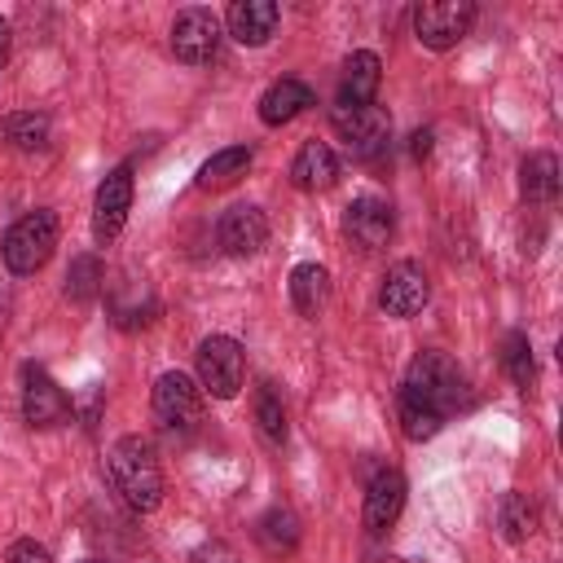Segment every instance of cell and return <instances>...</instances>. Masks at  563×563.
I'll return each instance as SVG.
<instances>
[{
	"label": "cell",
	"instance_id": "obj_3",
	"mask_svg": "<svg viewBox=\"0 0 563 563\" xmlns=\"http://www.w3.org/2000/svg\"><path fill=\"white\" fill-rule=\"evenodd\" d=\"M53 246H57V216H53L48 207H35V211H26V216L4 233L0 255H4L9 273L26 277V273H40V268L48 264Z\"/></svg>",
	"mask_w": 563,
	"mask_h": 563
},
{
	"label": "cell",
	"instance_id": "obj_8",
	"mask_svg": "<svg viewBox=\"0 0 563 563\" xmlns=\"http://www.w3.org/2000/svg\"><path fill=\"white\" fill-rule=\"evenodd\" d=\"M216 44H220V18L211 9H180L176 22H172V53L185 62V66H207L216 57Z\"/></svg>",
	"mask_w": 563,
	"mask_h": 563
},
{
	"label": "cell",
	"instance_id": "obj_12",
	"mask_svg": "<svg viewBox=\"0 0 563 563\" xmlns=\"http://www.w3.org/2000/svg\"><path fill=\"white\" fill-rule=\"evenodd\" d=\"M216 238H220L224 255L242 260V255H255V251L268 242V220H264V211H260V207L238 202V207H229V211L220 216Z\"/></svg>",
	"mask_w": 563,
	"mask_h": 563
},
{
	"label": "cell",
	"instance_id": "obj_16",
	"mask_svg": "<svg viewBox=\"0 0 563 563\" xmlns=\"http://www.w3.org/2000/svg\"><path fill=\"white\" fill-rule=\"evenodd\" d=\"M383 84V62L378 53L361 48L343 62V75H339V106L334 110H356V106H374V92Z\"/></svg>",
	"mask_w": 563,
	"mask_h": 563
},
{
	"label": "cell",
	"instance_id": "obj_20",
	"mask_svg": "<svg viewBox=\"0 0 563 563\" xmlns=\"http://www.w3.org/2000/svg\"><path fill=\"white\" fill-rule=\"evenodd\" d=\"M519 189H523L528 202H550L559 194V158L545 154V150L528 154L519 163Z\"/></svg>",
	"mask_w": 563,
	"mask_h": 563
},
{
	"label": "cell",
	"instance_id": "obj_10",
	"mask_svg": "<svg viewBox=\"0 0 563 563\" xmlns=\"http://www.w3.org/2000/svg\"><path fill=\"white\" fill-rule=\"evenodd\" d=\"M427 299H431V282H427L422 264L400 260V264L387 268L383 290H378V303H383L387 317H418L427 308Z\"/></svg>",
	"mask_w": 563,
	"mask_h": 563
},
{
	"label": "cell",
	"instance_id": "obj_11",
	"mask_svg": "<svg viewBox=\"0 0 563 563\" xmlns=\"http://www.w3.org/2000/svg\"><path fill=\"white\" fill-rule=\"evenodd\" d=\"M22 418L31 427H57L70 418V396L40 365H22Z\"/></svg>",
	"mask_w": 563,
	"mask_h": 563
},
{
	"label": "cell",
	"instance_id": "obj_14",
	"mask_svg": "<svg viewBox=\"0 0 563 563\" xmlns=\"http://www.w3.org/2000/svg\"><path fill=\"white\" fill-rule=\"evenodd\" d=\"M400 510H405V475L396 466H383L365 488V528L383 537L400 519Z\"/></svg>",
	"mask_w": 563,
	"mask_h": 563
},
{
	"label": "cell",
	"instance_id": "obj_17",
	"mask_svg": "<svg viewBox=\"0 0 563 563\" xmlns=\"http://www.w3.org/2000/svg\"><path fill=\"white\" fill-rule=\"evenodd\" d=\"M334 176H339V158H334V150H330L325 141H308V145L295 154V163H290V185L303 189V194L330 189Z\"/></svg>",
	"mask_w": 563,
	"mask_h": 563
},
{
	"label": "cell",
	"instance_id": "obj_18",
	"mask_svg": "<svg viewBox=\"0 0 563 563\" xmlns=\"http://www.w3.org/2000/svg\"><path fill=\"white\" fill-rule=\"evenodd\" d=\"M312 101H317V97H312V88H308L303 79H277V84L260 97V119H264L268 128H282V123H290L295 114H303Z\"/></svg>",
	"mask_w": 563,
	"mask_h": 563
},
{
	"label": "cell",
	"instance_id": "obj_29",
	"mask_svg": "<svg viewBox=\"0 0 563 563\" xmlns=\"http://www.w3.org/2000/svg\"><path fill=\"white\" fill-rule=\"evenodd\" d=\"M9 563H48V550L22 537V541H13V545H9Z\"/></svg>",
	"mask_w": 563,
	"mask_h": 563
},
{
	"label": "cell",
	"instance_id": "obj_21",
	"mask_svg": "<svg viewBox=\"0 0 563 563\" xmlns=\"http://www.w3.org/2000/svg\"><path fill=\"white\" fill-rule=\"evenodd\" d=\"M251 158H255V154H251L246 145L216 150V154L198 167V185H202V189H224V185H233V180H242V176H246Z\"/></svg>",
	"mask_w": 563,
	"mask_h": 563
},
{
	"label": "cell",
	"instance_id": "obj_24",
	"mask_svg": "<svg viewBox=\"0 0 563 563\" xmlns=\"http://www.w3.org/2000/svg\"><path fill=\"white\" fill-rule=\"evenodd\" d=\"M101 282H106V268H101V260H97V255H75V260H70L66 295H70L75 303H88V299L101 290Z\"/></svg>",
	"mask_w": 563,
	"mask_h": 563
},
{
	"label": "cell",
	"instance_id": "obj_28",
	"mask_svg": "<svg viewBox=\"0 0 563 563\" xmlns=\"http://www.w3.org/2000/svg\"><path fill=\"white\" fill-rule=\"evenodd\" d=\"M396 405H400V431H405L409 440H431V435L444 427L440 413H431V409H422V405H413V400H396Z\"/></svg>",
	"mask_w": 563,
	"mask_h": 563
},
{
	"label": "cell",
	"instance_id": "obj_31",
	"mask_svg": "<svg viewBox=\"0 0 563 563\" xmlns=\"http://www.w3.org/2000/svg\"><path fill=\"white\" fill-rule=\"evenodd\" d=\"M4 57H9V22L0 18V66H4Z\"/></svg>",
	"mask_w": 563,
	"mask_h": 563
},
{
	"label": "cell",
	"instance_id": "obj_2",
	"mask_svg": "<svg viewBox=\"0 0 563 563\" xmlns=\"http://www.w3.org/2000/svg\"><path fill=\"white\" fill-rule=\"evenodd\" d=\"M400 400H413L440 418L457 413L471 405V387H466V374L457 369L453 356L444 352H418L405 369V383H400Z\"/></svg>",
	"mask_w": 563,
	"mask_h": 563
},
{
	"label": "cell",
	"instance_id": "obj_5",
	"mask_svg": "<svg viewBox=\"0 0 563 563\" xmlns=\"http://www.w3.org/2000/svg\"><path fill=\"white\" fill-rule=\"evenodd\" d=\"M198 387L216 400H233L242 387V343L229 334H207L198 343Z\"/></svg>",
	"mask_w": 563,
	"mask_h": 563
},
{
	"label": "cell",
	"instance_id": "obj_13",
	"mask_svg": "<svg viewBox=\"0 0 563 563\" xmlns=\"http://www.w3.org/2000/svg\"><path fill=\"white\" fill-rule=\"evenodd\" d=\"M343 229H347V238H352L361 251H378V246H387V238H391V207H387L383 198H374V194H361V198L347 202Z\"/></svg>",
	"mask_w": 563,
	"mask_h": 563
},
{
	"label": "cell",
	"instance_id": "obj_1",
	"mask_svg": "<svg viewBox=\"0 0 563 563\" xmlns=\"http://www.w3.org/2000/svg\"><path fill=\"white\" fill-rule=\"evenodd\" d=\"M106 475L114 484V493L136 510V515H150L158 501H163V471H158V457H154V444L145 435H123L110 444L106 453Z\"/></svg>",
	"mask_w": 563,
	"mask_h": 563
},
{
	"label": "cell",
	"instance_id": "obj_23",
	"mask_svg": "<svg viewBox=\"0 0 563 563\" xmlns=\"http://www.w3.org/2000/svg\"><path fill=\"white\" fill-rule=\"evenodd\" d=\"M255 537H260V541H264V550H273V554L295 550V541H299V519H295L286 506H273V510L255 523Z\"/></svg>",
	"mask_w": 563,
	"mask_h": 563
},
{
	"label": "cell",
	"instance_id": "obj_7",
	"mask_svg": "<svg viewBox=\"0 0 563 563\" xmlns=\"http://www.w3.org/2000/svg\"><path fill=\"white\" fill-rule=\"evenodd\" d=\"M334 132L343 136L347 154L352 158H374L387 150V136H391V119L383 106H356V110H334L330 114Z\"/></svg>",
	"mask_w": 563,
	"mask_h": 563
},
{
	"label": "cell",
	"instance_id": "obj_6",
	"mask_svg": "<svg viewBox=\"0 0 563 563\" xmlns=\"http://www.w3.org/2000/svg\"><path fill=\"white\" fill-rule=\"evenodd\" d=\"M154 418L176 435L194 431L202 422V387L180 369L158 374V383H154Z\"/></svg>",
	"mask_w": 563,
	"mask_h": 563
},
{
	"label": "cell",
	"instance_id": "obj_9",
	"mask_svg": "<svg viewBox=\"0 0 563 563\" xmlns=\"http://www.w3.org/2000/svg\"><path fill=\"white\" fill-rule=\"evenodd\" d=\"M132 211V167H114L101 185H97V198H92V238L106 246L119 238L123 220Z\"/></svg>",
	"mask_w": 563,
	"mask_h": 563
},
{
	"label": "cell",
	"instance_id": "obj_19",
	"mask_svg": "<svg viewBox=\"0 0 563 563\" xmlns=\"http://www.w3.org/2000/svg\"><path fill=\"white\" fill-rule=\"evenodd\" d=\"M330 299V273L321 264H295L290 268V303L303 317H317Z\"/></svg>",
	"mask_w": 563,
	"mask_h": 563
},
{
	"label": "cell",
	"instance_id": "obj_22",
	"mask_svg": "<svg viewBox=\"0 0 563 563\" xmlns=\"http://www.w3.org/2000/svg\"><path fill=\"white\" fill-rule=\"evenodd\" d=\"M497 523H501V537L510 545H519V541H528L537 532V506L523 493H506L501 506H497Z\"/></svg>",
	"mask_w": 563,
	"mask_h": 563
},
{
	"label": "cell",
	"instance_id": "obj_27",
	"mask_svg": "<svg viewBox=\"0 0 563 563\" xmlns=\"http://www.w3.org/2000/svg\"><path fill=\"white\" fill-rule=\"evenodd\" d=\"M4 136L18 145V150H40L48 141V119L26 110V114H9L4 119Z\"/></svg>",
	"mask_w": 563,
	"mask_h": 563
},
{
	"label": "cell",
	"instance_id": "obj_30",
	"mask_svg": "<svg viewBox=\"0 0 563 563\" xmlns=\"http://www.w3.org/2000/svg\"><path fill=\"white\" fill-rule=\"evenodd\" d=\"M427 150H431V132H418V136H413V154H418V158H422V154H427Z\"/></svg>",
	"mask_w": 563,
	"mask_h": 563
},
{
	"label": "cell",
	"instance_id": "obj_4",
	"mask_svg": "<svg viewBox=\"0 0 563 563\" xmlns=\"http://www.w3.org/2000/svg\"><path fill=\"white\" fill-rule=\"evenodd\" d=\"M475 26V4L471 0H422L413 4V35L422 48H453L462 35Z\"/></svg>",
	"mask_w": 563,
	"mask_h": 563
},
{
	"label": "cell",
	"instance_id": "obj_25",
	"mask_svg": "<svg viewBox=\"0 0 563 563\" xmlns=\"http://www.w3.org/2000/svg\"><path fill=\"white\" fill-rule=\"evenodd\" d=\"M501 365H506V374H510V383L515 387H532L537 383V365H532V343H528V334H506V352H501Z\"/></svg>",
	"mask_w": 563,
	"mask_h": 563
},
{
	"label": "cell",
	"instance_id": "obj_32",
	"mask_svg": "<svg viewBox=\"0 0 563 563\" xmlns=\"http://www.w3.org/2000/svg\"><path fill=\"white\" fill-rule=\"evenodd\" d=\"M79 563H101V559H79Z\"/></svg>",
	"mask_w": 563,
	"mask_h": 563
},
{
	"label": "cell",
	"instance_id": "obj_15",
	"mask_svg": "<svg viewBox=\"0 0 563 563\" xmlns=\"http://www.w3.org/2000/svg\"><path fill=\"white\" fill-rule=\"evenodd\" d=\"M224 22H229V35H233L238 44L260 48V44L273 40V31H277V22H282V9H277L273 0H233L229 13H224Z\"/></svg>",
	"mask_w": 563,
	"mask_h": 563
},
{
	"label": "cell",
	"instance_id": "obj_26",
	"mask_svg": "<svg viewBox=\"0 0 563 563\" xmlns=\"http://www.w3.org/2000/svg\"><path fill=\"white\" fill-rule=\"evenodd\" d=\"M255 422H260V435L268 444H282L286 440V409H282V400H277V391L268 383L255 391Z\"/></svg>",
	"mask_w": 563,
	"mask_h": 563
}]
</instances>
